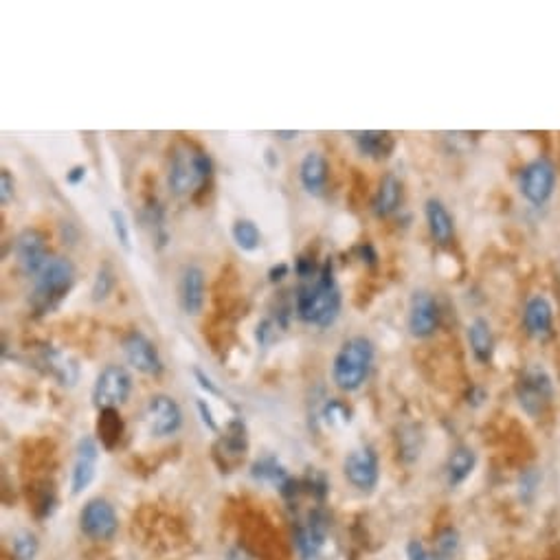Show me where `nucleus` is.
Instances as JSON below:
<instances>
[{
	"label": "nucleus",
	"instance_id": "c85d7f7f",
	"mask_svg": "<svg viewBox=\"0 0 560 560\" xmlns=\"http://www.w3.org/2000/svg\"><path fill=\"white\" fill-rule=\"evenodd\" d=\"M460 547V534H457L455 527H444L438 536H435V554L441 560H451L457 554Z\"/></svg>",
	"mask_w": 560,
	"mask_h": 560
},
{
	"label": "nucleus",
	"instance_id": "39448f33",
	"mask_svg": "<svg viewBox=\"0 0 560 560\" xmlns=\"http://www.w3.org/2000/svg\"><path fill=\"white\" fill-rule=\"evenodd\" d=\"M371 363H374V343L365 337H352L334 357L332 379L338 389L357 391L368 380Z\"/></svg>",
	"mask_w": 560,
	"mask_h": 560
},
{
	"label": "nucleus",
	"instance_id": "6e6552de",
	"mask_svg": "<svg viewBox=\"0 0 560 560\" xmlns=\"http://www.w3.org/2000/svg\"><path fill=\"white\" fill-rule=\"evenodd\" d=\"M132 391V379L121 365H108L97 376L93 387V402L99 409H117L128 400Z\"/></svg>",
	"mask_w": 560,
	"mask_h": 560
},
{
	"label": "nucleus",
	"instance_id": "f704fd0d",
	"mask_svg": "<svg viewBox=\"0 0 560 560\" xmlns=\"http://www.w3.org/2000/svg\"><path fill=\"white\" fill-rule=\"evenodd\" d=\"M14 187H16V181H14L12 171H9V170L0 171V202H3V204L12 202Z\"/></svg>",
	"mask_w": 560,
	"mask_h": 560
},
{
	"label": "nucleus",
	"instance_id": "bb28decb",
	"mask_svg": "<svg viewBox=\"0 0 560 560\" xmlns=\"http://www.w3.org/2000/svg\"><path fill=\"white\" fill-rule=\"evenodd\" d=\"M251 475L255 479H260V482H271L277 488H282L284 483L288 482L290 475L286 472V468L277 461V457H262V460H257L255 464L251 468Z\"/></svg>",
	"mask_w": 560,
	"mask_h": 560
},
{
	"label": "nucleus",
	"instance_id": "2eb2a0df",
	"mask_svg": "<svg viewBox=\"0 0 560 560\" xmlns=\"http://www.w3.org/2000/svg\"><path fill=\"white\" fill-rule=\"evenodd\" d=\"M16 260H18L20 271L25 275H34L37 277L47 262L51 260L47 253V240L37 229H25L14 242Z\"/></svg>",
	"mask_w": 560,
	"mask_h": 560
},
{
	"label": "nucleus",
	"instance_id": "7ed1b4c3",
	"mask_svg": "<svg viewBox=\"0 0 560 560\" xmlns=\"http://www.w3.org/2000/svg\"><path fill=\"white\" fill-rule=\"evenodd\" d=\"M75 286V266L67 257H51L47 266L36 277L34 293H31V308L37 316L51 315L60 308Z\"/></svg>",
	"mask_w": 560,
	"mask_h": 560
},
{
	"label": "nucleus",
	"instance_id": "393cba45",
	"mask_svg": "<svg viewBox=\"0 0 560 560\" xmlns=\"http://www.w3.org/2000/svg\"><path fill=\"white\" fill-rule=\"evenodd\" d=\"M299 179L308 193H321L327 185V161L319 152H308L301 159Z\"/></svg>",
	"mask_w": 560,
	"mask_h": 560
},
{
	"label": "nucleus",
	"instance_id": "ea45409f",
	"mask_svg": "<svg viewBox=\"0 0 560 560\" xmlns=\"http://www.w3.org/2000/svg\"><path fill=\"white\" fill-rule=\"evenodd\" d=\"M290 273V266L288 264H275V266L271 268V271H268V282L271 284H277V282H282L284 277H286V275Z\"/></svg>",
	"mask_w": 560,
	"mask_h": 560
},
{
	"label": "nucleus",
	"instance_id": "b1692460",
	"mask_svg": "<svg viewBox=\"0 0 560 560\" xmlns=\"http://www.w3.org/2000/svg\"><path fill=\"white\" fill-rule=\"evenodd\" d=\"M402 202V182L394 174H385V179L380 181L379 192H376L374 201H371V212L379 218H389L391 213H396L400 209Z\"/></svg>",
	"mask_w": 560,
	"mask_h": 560
},
{
	"label": "nucleus",
	"instance_id": "58836bf2",
	"mask_svg": "<svg viewBox=\"0 0 560 560\" xmlns=\"http://www.w3.org/2000/svg\"><path fill=\"white\" fill-rule=\"evenodd\" d=\"M86 174H88V170H86L84 165H75L71 170L67 171V182L68 185H79V182L86 181Z\"/></svg>",
	"mask_w": 560,
	"mask_h": 560
},
{
	"label": "nucleus",
	"instance_id": "5701e85b",
	"mask_svg": "<svg viewBox=\"0 0 560 560\" xmlns=\"http://www.w3.org/2000/svg\"><path fill=\"white\" fill-rule=\"evenodd\" d=\"M477 466V453L471 446H457L453 453L449 455L444 466V477L449 488H457L472 475Z\"/></svg>",
	"mask_w": 560,
	"mask_h": 560
},
{
	"label": "nucleus",
	"instance_id": "c756f323",
	"mask_svg": "<svg viewBox=\"0 0 560 560\" xmlns=\"http://www.w3.org/2000/svg\"><path fill=\"white\" fill-rule=\"evenodd\" d=\"M110 224L112 233L126 251H132V235H130V223H128V215L121 209H112L110 212Z\"/></svg>",
	"mask_w": 560,
	"mask_h": 560
},
{
	"label": "nucleus",
	"instance_id": "f257e3e1",
	"mask_svg": "<svg viewBox=\"0 0 560 560\" xmlns=\"http://www.w3.org/2000/svg\"><path fill=\"white\" fill-rule=\"evenodd\" d=\"M295 312L301 321L316 327H327L337 321L341 312V288L334 277L332 260L323 262L319 275L297 290Z\"/></svg>",
	"mask_w": 560,
	"mask_h": 560
},
{
	"label": "nucleus",
	"instance_id": "f8f14e48",
	"mask_svg": "<svg viewBox=\"0 0 560 560\" xmlns=\"http://www.w3.org/2000/svg\"><path fill=\"white\" fill-rule=\"evenodd\" d=\"M327 532H330V519H327V514L323 513L321 508L308 513L304 524H299L297 530H295V543H297L301 558L312 560L319 556L321 549L326 547Z\"/></svg>",
	"mask_w": 560,
	"mask_h": 560
},
{
	"label": "nucleus",
	"instance_id": "0eeeda50",
	"mask_svg": "<svg viewBox=\"0 0 560 560\" xmlns=\"http://www.w3.org/2000/svg\"><path fill=\"white\" fill-rule=\"evenodd\" d=\"M521 326L532 341L545 343L556 332V308L545 293H534L525 299Z\"/></svg>",
	"mask_w": 560,
	"mask_h": 560
},
{
	"label": "nucleus",
	"instance_id": "a211bd4d",
	"mask_svg": "<svg viewBox=\"0 0 560 560\" xmlns=\"http://www.w3.org/2000/svg\"><path fill=\"white\" fill-rule=\"evenodd\" d=\"M179 299L181 308L185 315L196 316L204 308V271L196 264L182 268L181 284H179Z\"/></svg>",
	"mask_w": 560,
	"mask_h": 560
},
{
	"label": "nucleus",
	"instance_id": "4468645a",
	"mask_svg": "<svg viewBox=\"0 0 560 560\" xmlns=\"http://www.w3.org/2000/svg\"><path fill=\"white\" fill-rule=\"evenodd\" d=\"M145 420H148L152 435L167 438V435H174L182 427V411L174 398L159 394L150 398L148 409H145Z\"/></svg>",
	"mask_w": 560,
	"mask_h": 560
},
{
	"label": "nucleus",
	"instance_id": "79ce46f5",
	"mask_svg": "<svg viewBox=\"0 0 560 560\" xmlns=\"http://www.w3.org/2000/svg\"><path fill=\"white\" fill-rule=\"evenodd\" d=\"M227 560H255V558H253L251 554L246 552V549H242V547H233V549H229Z\"/></svg>",
	"mask_w": 560,
	"mask_h": 560
},
{
	"label": "nucleus",
	"instance_id": "20e7f679",
	"mask_svg": "<svg viewBox=\"0 0 560 560\" xmlns=\"http://www.w3.org/2000/svg\"><path fill=\"white\" fill-rule=\"evenodd\" d=\"M516 405L527 418H543L556 398V385L543 363H530L519 371L514 382Z\"/></svg>",
	"mask_w": 560,
	"mask_h": 560
},
{
	"label": "nucleus",
	"instance_id": "e433bc0d",
	"mask_svg": "<svg viewBox=\"0 0 560 560\" xmlns=\"http://www.w3.org/2000/svg\"><path fill=\"white\" fill-rule=\"evenodd\" d=\"M193 376H196V380H198V385H201V389H204L207 391V394H212V396H223V391L218 389V387H215V382L209 379L207 374H204V371L201 369V368H193Z\"/></svg>",
	"mask_w": 560,
	"mask_h": 560
},
{
	"label": "nucleus",
	"instance_id": "423d86ee",
	"mask_svg": "<svg viewBox=\"0 0 560 560\" xmlns=\"http://www.w3.org/2000/svg\"><path fill=\"white\" fill-rule=\"evenodd\" d=\"M558 187V170L549 156H536L527 161L519 171V193L532 207L541 209L552 202Z\"/></svg>",
	"mask_w": 560,
	"mask_h": 560
},
{
	"label": "nucleus",
	"instance_id": "9b49d317",
	"mask_svg": "<svg viewBox=\"0 0 560 560\" xmlns=\"http://www.w3.org/2000/svg\"><path fill=\"white\" fill-rule=\"evenodd\" d=\"M79 527L86 536L95 538V541H110L117 534V513L110 503L104 499H93L84 505L79 513Z\"/></svg>",
	"mask_w": 560,
	"mask_h": 560
},
{
	"label": "nucleus",
	"instance_id": "f3484780",
	"mask_svg": "<svg viewBox=\"0 0 560 560\" xmlns=\"http://www.w3.org/2000/svg\"><path fill=\"white\" fill-rule=\"evenodd\" d=\"M97 461H99V446H97V441L93 438L79 440L78 451H75L73 475H71L73 494H82L84 490L93 483L97 472Z\"/></svg>",
	"mask_w": 560,
	"mask_h": 560
},
{
	"label": "nucleus",
	"instance_id": "72a5a7b5",
	"mask_svg": "<svg viewBox=\"0 0 560 560\" xmlns=\"http://www.w3.org/2000/svg\"><path fill=\"white\" fill-rule=\"evenodd\" d=\"M112 288H115V275L108 266H101L99 271H97V277L93 282V301H104L108 295L112 293Z\"/></svg>",
	"mask_w": 560,
	"mask_h": 560
},
{
	"label": "nucleus",
	"instance_id": "2f4dec72",
	"mask_svg": "<svg viewBox=\"0 0 560 560\" xmlns=\"http://www.w3.org/2000/svg\"><path fill=\"white\" fill-rule=\"evenodd\" d=\"M538 486H541V472H538V468H527V471L521 472V477H519L521 501L530 503V501L536 497Z\"/></svg>",
	"mask_w": 560,
	"mask_h": 560
},
{
	"label": "nucleus",
	"instance_id": "dca6fc26",
	"mask_svg": "<svg viewBox=\"0 0 560 560\" xmlns=\"http://www.w3.org/2000/svg\"><path fill=\"white\" fill-rule=\"evenodd\" d=\"M213 451L218 461L220 457H224V471L231 466H238L246 457V453H249V430H246V424L242 422L240 418L231 420L227 429H224V435L218 440Z\"/></svg>",
	"mask_w": 560,
	"mask_h": 560
},
{
	"label": "nucleus",
	"instance_id": "412c9836",
	"mask_svg": "<svg viewBox=\"0 0 560 560\" xmlns=\"http://www.w3.org/2000/svg\"><path fill=\"white\" fill-rule=\"evenodd\" d=\"M424 215H427L429 233L435 240V244L449 246L455 238V220L449 207L440 198H429L424 202Z\"/></svg>",
	"mask_w": 560,
	"mask_h": 560
},
{
	"label": "nucleus",
	"instance_id": "ddd939ff",
	"mask_svg": "<svg viewBox=\"0 0 560 560\" xmlns=\"http://www.w3.org/2000/svg\"><path fill=\"white\" fill-rule=\"evenodd\" d=\"M343 472H346L347 482L354 488L369 493L379 486L380 468H379V455L374 453L371 446H363V449L352 451L346 457V464H343Z\"/></svg>",
	"mask_w": 560,
	"mask_h": 560
},
{
	"label": "nucleus",
	"instance_id": "37998d69",
	"mask_svg": "<svg viewBox=\"0 0 560 560\" xmlns=\"http://www.w3.org/2000/svg\"><path fill=\"white\" fill-rule=\"evenodd\" d=\"M277 137H282V139H295V137H297V132H277Z\"/></svg>",
	"mask_w": 560,
	"mask_h": 560
},
{
	"label": "nucleus",
	"instance_id": "a878e982",
	"mask_svg": "<svg viewBox=\"0 0 560 560\" xmlns=\"http://www.w3.org/2000/svg\"><path fill=\"white\" fill-rule=\"evenodd\" d=\"M97 435H99L101 444L108 451H112L119 444L123 435V420L117 409H101L99 420H97Z\"/></svg>",
	"mask_w": 560,
	"mask_h": 560
},
{
	"label": "nucleus",
	"instance_id": "7c9ffc66",
	"mask_svg": "<svg viewBox=\"0 0 560 560\" xmlns=\"http://www.w3.org/2000/svg\"><path fill=\"white\" fill-rule=\"evenodd\" d=\"M323 420L332 427H346L352 420V409L341 400H327L326 407H323Z\"/></svg>",
	"mask_w": 560,
	"mask_h": 560
},
{
	"label": "nucleus",
	"instance_id": "f03ea898",
	"mask_svg": "<svg viewBox=\"0 0 560 560\" xmlns=\"http://www.w3.org/2000/svg\"><path fill=\"white\" fill-rule=\"evenodd\" d=\"M212 156L192 141H179L171 148L167 185L176 196H192L212 179Z\"/></svg>",
	"mask_w": 560,
	"mask_h": 560
},
{
	"label": "nucleus",
	"instance_id": "aec40b11",
	"mask_svg": "<svg viewBox=\"0 0 560 560\" xmlns=\"http://www.w3.org/2000/svg\"><path fill=\"white\" fill-rule=\"evenodd\" d=\"M466 337H468V346H471L472 358H475L479 365L493 363L494 354H497V338H494L490 321L483 319V316H475V319L468 323Z\"/></svg>",
	"mask_w": 560,
	"mask_h": 560
},
{
	"label": "nucleus",
	"instance_id": "4c0bfd02",
	"mask_svg": "<svg viewBox=\"0 0 560 560\" xmlns=\"http://www.w3.org/2000/svg\"><path fill=\"white\" fill-rule=\"evenodd\" d=\"M196 407H198V413H201L204 427H207L209 430H218V422L213 420V413H212V409H209L207 400H196Z\"/></svg>",
	"mask_w": 560,
	"mask_h": 560
},
{
	"label": "nucleus",
	"instance_id": "a19ab883",
	"mask_svg": "<svg viewBox=\"0 0 560 560\" xmlns=\"http://www.w3.org/2000/svg\"><path fill=\"white\" fill-rule=\"evenodd\" d=\"M488 398V394H486V389H483V387H471V391H468V405H472V407H479L482 405L483 400H486Z\"/></svg>",
	"mask_w": 560,
	"mask_h": 560
},
{
	"label": "nucleus",
	"instance_id": "1a4fd4ad",
	"mask_svg": "<svg viewBox=\"0 0 560 560\" xmlns=\"http://www.w3.org/2000/svg\"><path fill=\"white\" fill-rule=\"evenodd\" d=\"M441 310L438 299L427 290H416L409 301V315L407 327L411 337L416 338H430L440 330Z\"/></svg>",
	"mask_w": 560,
	"mask_h": 560
},
{
	"label": "nucleus",
	"instance_id": "c9c22d12",
	"mask_svg": "<svg viewBox=\"0 0 560 560\" xmlns=\"http://www.w3.org/2000/svg\"><path fill=\"white\" fill-rule=\"evenodd\" d=\"M407 558L409 560H441L438 554L430 552V549L424 547L420 541L409 543V545H407Z\"/></svg>",
	"mask_w": 560,
	"mask_h": 560
},
{
	"label": "nucleus",
	"instance_id": "4be33fe9",
	"mask_svg": "<svg viewBox=\"0 0 560 560\" xmlns=\"http://www.w3.org/2000/svg\"><path fill=\"white\" fill-rule=\"evenodd\" d=\"M354 143L360 154L374 161H387L396 150V137L387 130L354 132Z\"/></svg>",
	"mask_w": 560,
	"mask_h": 560
},
{
	"label": "nucleus",
	"instance_id": "9d476101",
	"mask_svg": "<svg viewBox=\"0 0 560 560\" xmlns=\"http://www.w3.org/2000/svg\"><path fill=\"white\" fill-rule=\"evenodd\" d=\"M123 354H126V360L132 365L134 369L141 371L145 376H161L163 374L165 365L163 358H161L159 349L143 332L134 330L130 334L123 337Z\"/></svg>",
	"mask_w": 560,
	"mask_h": 560
},
{
	"label": "nucleus",
	"instance_id": "6ab92c4d",
	"mask_svg": "<svg viewBox=\"0 0 560 560\" xmlns=\"http://www.w3.org/2000/svg\"><path fill=\"white\" fill-rule=\"evenodd\" d=\"M37 363L42 365L45 374L53 376V379H56L64 387H73L79 379L78 360H73L68 354H64L62 349H57V347H51V346L42 347Z\"/></svg>",
	"mask_w": 560,
	"mask_h": 560
},
{
	"label": "nucleus",
	"instance_id": "cd10ccee",
	"mask_svg": "<svg viewBox=\"0 0 560 560\" xmlns=\"http://www.w3.org/2000/svg\"><path fill=\"white\" fill-rule=\"evenodd\" d=\"M231 233H233L235 244H238L242 251L253 253L260 249L262 233L253 220H238V223L233 224V229H231Z\"/></svg>",
	"mask_w": 560,
	"mask_h": 560
},
{
	"label": "nucleus",
	"instance_id": "473e14b6",
	"mask_svg": "<svg viewBox=\"0 0 560 560\" xmlns=\"http://www.w3.org/2000/svg\"><path fill=\"white\" fill-rule=\"evenodd\" d=\"M37 549V538L31 534V532H20V534L14 536V554L18 560H34Z\"/></svg>",
	"mask_w": 560,
	"mask_h": 560
}]
</instances>
